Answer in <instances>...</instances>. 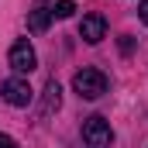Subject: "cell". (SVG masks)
<instances>
[{"label": "cell", "mask_w": 148, "mask_h": 148, "mask_svg": "<svg viewBox=\"0 0 148 148\" xmlns=\"http://www.w3.org/2000/svg\"><path fill=\"white\" fill-rule=\"evenodd\" d=\"M62 90H59V83L52 79L48 86H45V114H52V110H59V103H62V97H59Z\"/></svg>", "instance_id": "obj_7"}, {"label": "cell", "mask_w": 148, "mask_h": 148, "mask_svg": "<svg viewBox=\"0 0 148 148\" xmlns=\"http://www.w3.org/2000/svg\"><path fill=\"white\" fill-rule=\"evenodd\" d=\"M73 14H76V3H73V0H55L52 17H73Z\"/></svg>", "instance_id": "obj_8"}, {"label": "cell", "mask_w": 148, "mask_h": 148, "mask_svg": "<svg viewBox=\"0 0 148 148\" xmlns=\"http://www.w3.org/2000/svg\"><path fill=\"white\" fill-rule=\"evenodd\" d=\"M138 17L148 24V0H141V7H138Z\"/></svg>", "instance_id": "obj_10"}, {"label": "cell", "mask_w": 148, "mask_h": 148, "mask_svg": "<svg viewBox=\"0 0 148 148\" xmlns=\"http://www.w3.org/2000/svg\"><path fill=\"white\" fill-rule=\"evenodd\" d=\"M7 59H10V69H14V73H31V69L38 66L35 48H31V45H28L24 38L10 45V55H7Z\"/></svg>", "instance_id": "obj_3"}, {"label": "cell", "mask_w": 148, "mask_h": 148, "mask_svg": "<svg viewBox=\"0 0 148 148\" xmlns=\"http://www.w3.org/2000/svg\"><path fill=\"white\" fill-rule=\"evenodd\" d=\"M38 3H48V0H38Z\"/></svg>", "instance_id": "obj_12"}, {"label": "cell", "mask_w": 148, "mask_h": 148, "mask_svg": "<svg viewBox=\"0 0 148 148\" xmlns=\"http://www.w3.org/2000/svg\"><path fill=\"white\" fill-rule=\"evenodd\" d=\"M0 148H17V141H14L10 134H0Z\"/></svg>", "instance_id": "obj_9"}, {"label": "cell", "mask_w": 148, "mask_h": 148, "mask_svg": "<svg viewBox=\"0 0 148 148\" xmlns=\"http://www.w3.org/2000/svg\"><path fill=\"white\" fill-rule=\"evenodd\" d=\"M83 141H86V148H110L114 141L110 124L103 117H86L83 121Z\"/></svg>", "instance_id": "obj_2"}, {"label": "cell", "mask_w": 148, "mask_h": 148, "mask_svg": "<svg viewBox=\"0 0 148 148\" xmlns=\"http://www.w3.org/2000/svg\"><path fill=\"white\" fill-rule=\"evenodd\" d=\"M131 45H134V41H131V35H124V41H121V52L127 55V52H131Z\"/></svg>", "instance_id": "obj_11"}, {"label": "cell", "mask_w": 148, "mask_h": 148, "mask_svg": "<svg viewBox=\"0 0 148 148\" xmlns=\"http://www.w3.org/2000/svg\"><path fill=\"white\" fill-rule=\"evenodd\" d=\"M79 35H83V41H90V45L103 41V35H107V17L103 14H86L83 24H79Z\"/></svg>", "instance_id": "obj_5"}, {"label": "cell", "mask_w": 148, "mask_h": 148, "mask_svg": "<svg viewBox=\"0 0 148 148\" xmlns=\"http://www.w3.org/2000/svg\"><path fill=\"white\" fill-rule=\"evenodd\" d=\"M3 100H7L10 107H28V103L35 100V93H31L28 79L14 76V79H7V83H3Z\"/></svg>", "instance_id": "obj_4"}, {"label": "cell", "mask_w": 148, "mask_h": 148, "mask_svg": "<svg viewBox=\"0 0 148 148\" xmlns=\"http://www.w3.org/2000/svg\"><path fill=\"white\" fill-rule=\"evenodd\" d=\"M107 76L100 73V69H79L73 76V90L83 97V100H97V97H103L107 93Z\"/></svg>", "instance_id": "obj_1"}, {"label": "cell", "mask_w": 148, "mask_h": 148, "mask_svg": "<svg viewBox=\"0 0 148 148\" xmlns=\"http://www.w3.org/2000/svg\"><path fill=\"white\" fill-rule=\"evenodd\" d=\"M48 24H52V10H48V7H38V10H31V14H28V28H31L35 35L48 31Z\"/></svg>", "instance_id": "obj_6"}]
</instances>
